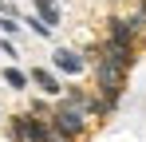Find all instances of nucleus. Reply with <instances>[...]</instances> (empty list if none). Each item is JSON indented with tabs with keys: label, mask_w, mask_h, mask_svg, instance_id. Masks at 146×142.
I'll return each mask as SVG.
<instances>
[{
	"label": "nucleus",
	"mask_w": 146,
	"mask_h": 142,
	"mask_svg": "<svg viewBox=\"0 0 146 142\" xmlns=\"http://www.w3.org/2000/svg\"><path fill=\"white\" fill-rule=\"evenodd\" d=\"M95 87L103 95V103L115 107L122 99V87H126V71L115 67V63H107V59H95Z\"/></svg>",
	"instance_id": "obj_1"
},
{
	"label": "nucleus",
	"mask_w": 146,
	"mask_h": 142,
	"mask_svg": "<svg viewBox=\"0 0 146 142\" xmlns=\"http://www.w3.org/2000/svg\"><path fill=\"white\" fill-rule=\"evenodd\" d=\"M48 122L63 134V138H71V142H79L83 134H87V115L75 111V107H67V103H59V107L48 115Z\"/></svg>",
	"instance_id": "obj_2"
},
{
	"label": "nucleus",
	"mask_w": 146,
	"mask_h": 142,
	"mask_svg": "<svg viewBox=\"0 0 146 142\" xmlns=\"http://www.w3.org/2000/svg\"><path fill=\"white\" fill-rule=\"evenodd\" d=\"M8 130H12V142H44L51 130V122L44 115H12V122H8Z\"/></svg>",
	"instance_id": "obj_3"
},
{
	"label": "nucleus",
	"mask_w": 146,
	"mask_h": 142,
	"mask_svg": "<svg viewBox=\"0 0 146 142\" xmlns=\"http://www.w3.org/2000/svg\"><path fill=\"white\" fill-rule=\"evenodd\" d=\"M138 28H142L138 20H122V16H111V20H107V40L134 47V44H138Z\"/></svg>",
	"instance_id": "obj_4"
},
{
	"label": "nucleus",
	"mask_w": 146,
	"mask_h": 142,
	"mask_svg": "<svg viewBox=\"0 0 146 142\" xmlns=\"http://www.w3.org/2000/svg\"><path fill=\"white\" fill-rule=\"evenodd\" d=\"M51 63H55V71H63V75H83L87 71V59L79 51H71V47H55L51 51Z\"/></svg>",
	"instance_id": "obj_5"
},
{
	"label": "nucleus",
	"mask_w": 146,
	"mask_h": 142,
	"mask_svg": "<svg viewBox=\"0 0 146 142\" xmlns=\"http://www.w3.org/2000/svg\"><path fill=\"white\" fill-rule=\"evenodd\" d=\"M99 59H107V63H115V67H122V71H130V63H134V47L107 40V44L99 47Z\"/></svg>",
	"instance_id": "obj_6"
},
{
	"label": "nucleus",
	"mask_w": 146,
	"mask_h": 142,
	"mask_svg": "<svg viewBox=\"0 0 146 142\" xmlns=\"http://www.w3.org/2000/svg\"><path fill=\"white\" fill-rule=\"evenodd\" d=\"M28 83H36L44 95H63L59 75H55V71H48V67H32V71H28Z\"/></svg>",
	"instance_id": "obj_7"
},
{
	"label": "nucleus",
	"mask_w": 146,
	"mask_h": 142,
	"mask_svg": "<svg viewBox=\"0 0 146 142\" xmlns=\"http://www.w3.org/2000/svg\"><path fill=\"white\" fill-rule=\"evenodd\" d=\"M32 8H36V16H40L44 24H48L51 32L59 28V20H63V12H59V4H55V0H32Z\"/></svg>",
	"instance_id": "obj_8"
},
{
	"label": "nucleus",
	"mask_w": 146,
	"mask_h": 142,
	"mask_svg": "<svg viewBox=\"0 0 146 142\" xmlns=\"http://www.w3.org/2000/svg\"><path fill=\"white\" fill-rule=\"evenodd\" d=\"M4 83H8L12 91H28V71H20V67H4Z\"/></svg>",
	"instance_id": "obj_9"
},
{
	"label": "nucleus",
	"mask_w": 146,
	"mask_h": 142,
	"mask_svg": "<svg viewBox=\"0 0 146 142\" xmlns=\"http://www.w3.org/2000/svg\"><path fill=\"white\" fill-rule=\"evenodd\" d=\"M0 32H4V36H16V32H20V20H16V16H0Z\"/></svg>",
	"instance_id": "obj_10"
},
{
	"label": "nucleus",
	"mask_w": 146,
	"mask_h": 142,
	"mask_svg": "<svg viewBox=\"0 0 146 142\" xmlns=\"http://www.w3.org/2000/svg\"><path fill=\"white\" fill-rule=\"evenodd\" d=\"M0 51H4V55H12V59H16V55H20V51H16V44H12V40H0Z\"/></svg>",
	"instance_id": "obj_11"
},
{
	"label": "nucleus",
	"mask_w": 146,
	"mask_h": 142,
	"mask_svg": "<svg viewBox=\"0 0 146 142\" xmlns=\"http://www.w3.org/2000/svg\"><path fill=\"white\" fill-rule=\"evenodd\" d=\"M0 16H16V4L12 0H0Z\"/></svg>",
	"instance_id": "obj_12"
},
{
	"label": "nucleus",
	"mask_w": 146,
	"mask_h": 142,
	"mask_svg": "<svg viewBox=\"0 0 146 142\" xmlns=\"http://www.w3.org/2000/svg\"><path fill=\"white\" fill-rule=\"evenodd\" d=\"M134 20H138V24L146 28V0H138V16H134Z\"/></svg>",
	"instance_id": "obj_13"
}]
</instances>
